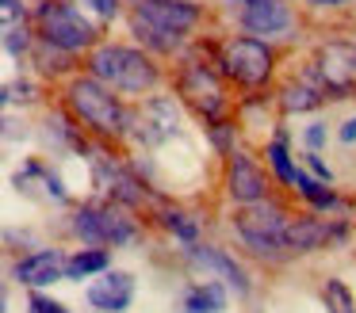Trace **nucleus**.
I'll return each mask as SVG.
<instances>
[{
  "instance_id": "obj_1",
  "label": "nucleus",
  "mask_w": 356,
  "mask_h": 313,
  "mask_svg": "<svg viewBox=\"0 0 356 313\" xmlns=\"http://www.w3.org/2000/svg\"><path fill=\"white\" fill-rule=\"evenodd\" d=\"M88 65H92L96 81L119 92H146L157 84V69L149 65V58L138 50H127V46H100Z\"/></svg>"
},
{
  "instance_id": "obj_2",
  "label": "nucleus",
  "mask_w": 356,
  "mask_h": 313,
  "mask_svg": "<svg viewBox=\"0 0 356 313\" xmlns=\"http://www.w3.org/2000/svg\"><path fill=\"white\" fill-rule=\"evenodd\" d=\"M70 103L77 107L81 119H85L88 126H96L100 134H119V130L127 126V115H123V107H119V99L111 96V88L104 81H96V76L73 84Z\"/></svg>"
},
{
  "instance_id": "obj_3",
  "label": "nucleus",
  "mask_w": 356,
  "mask_h": 313,
  "mask_svg": "<svg viewBox=\"0 0 356 313\" xmlns=\"http://www.w3.org/2000/svg\"><path fill=\"white\" fill-rule=\"evenodd\" d=\"M284 229H287V218H284V210H276V206L249 203V210L238 214L241 241H245L253 252H261V256H272V252L284 248Z\"/></svg>"
},
{
  "instance_id": "obj_4",
  "label": "nucleus",
  "mask_w": 356,
  "mask_h": 313,
  "mask_svg": "<svg viewBox=\"0 0 356 313\" xmlns=\"http://www.w3.org/2000/svg\"><path fill=\"white\" fill-rule=\"evenodd\" d=\"M39 27H42V38L58 50H85L92 42V23L81 12H73L70 4H50L47 0L39 8Z\"/></svg>"
},
{
  "instance_id": "obj_5",
  "label": "nucleus",
  "mask_w": 356,
  "mask_h": 313,
  "mask_svg": "<svg viewBox=\"0 0 356 313\" xmlns=\"http://www.w3.org/2000/svg\"><path fill=\"white\" fill-rule=\"evenodd\" d=\"M73 229H77L81 241L88 244H127L134 241V226L127 218H119L115 210H100V206H88L73 218Z\"/></svg>"
},
{
  "instance_id": "obj_6",
  "label": "nucleus",
  "mask_w": 356,
  "mask_h": 313,
  "mask_svg": "<svg viewBox=\"0 0 356 313\" xmlns=\"http://www.w3.org/2000/svg\"><path fill=\"white\" fill-rule=\"evenodd\" d=\"M226 73L238 76L241 84H261L268 81L272 73V53L264 42H257V38H238V42L226 46V58H222Z\"/></svg>"
},
{
  "instance_id": "obj_7",
  "label": "nucleus",
  "mask_w": 356,
  "mask_h": 313,
  "mask_svg": "<svg viewBox=\"0 0 356 313\" xmlns=\"http://www.w3.org/2000/svg\"><path fill=\"white\" fill-rule=\"evenodd\" d=\"M318 76L333 92H356V46L333 42L318 50Z\"/></svg>"
},
{
  "instance_id": "obj_8",
  "label": "nucleus",
  "mask_w": 356,
  "mask_h": 313,
  "mask_svg": "<svg viewBox=\"0 0 356 313\" xmlns=\"http://www.w3.org/2000/svg\"><path fill=\"white\" fill-rule=\"evenodd\" d=\"M241 23L253 35H280L291 27V12L280 0H241Z\"/></svg>"
},
{
  "instance_id": "obj_9",
  "label": "nucleus",
  "mask_w": 356,
  "mask_h": 313,
  "mask_svg": "<svg viewBox=\"0 0 356 313\" xmlns=\"http://www.w3.org/2000/svg\"><path fill=\"white\" fill-rule=\"evenodd\" d=\"M138 15H146L149 23L172 31V35L188 31L195 19H200L195 4H188V0H138Z\"/></svg>"
},
{
  "instance_id": "obj_10",
  "label": "nucleus",
  "mask_w": 356,
  "mask_h": 313,
  "mask_svg": "<svg viewBox=\"0 0 356 313\" xmlns=\"http://www.w3.org/2000/svg\"><path fill=\"white\" fill-rule=\"evenodd\" d=\"M184 96L192 99L207 119H215V115L222 111V92H218L215 76H211L203 65H188L184 69Z\"/></svg>"
},
{
  "instance_id": "obj_11",
  "label": "nucleus",
  "mask_w": 356,
  "mask_h": 313,
  "mask_svg": "<svg viewBox=\"0 0 356 313\" xmlns=\"http://www.w3.org/2000/svg\"><path fill=\"white\" fill-rule=\"evenodd\" d=\"M172 130H177V107H172V99H149L138 115V137L149 145H157V142H165Z\"/></svg>"
},
{
  "instance_id": "obj_12",
  "label": "nucleus",
  "mask_w": 356,
  "mask_h": 313,
  "mask_svg": "<svg viewBox=\"0 0 356 313\" xmlns=\"http://www.w3.org/2000/svg\"><path fill=\"white\" fill-rule=\"evenodd\" d=\"M226 183H230V198H238V203H261L264 198V176L257 172L253 160L241 157V153L230 157V176H226Z\"/></svg>"
},
{
  "instance_id": "obj_13",
  "label": "nucleus",
  "mask_w": 356,
  "mask_h": 313,
  "mask_svg": "<svg viewBox=\"0 0 356 313\" xmlns=\"http://www.w3.org/2000/svg\"><path fill=\"white\" fill-rule=\"evenodd\" d=\"M131 294H134V279H131V275L111 271V275H104V279L88 290V302H92L96 310L119 313V310H127V305H131Z\"/></svg>"
},
{
  "instance_id": "obj_14",
  "label": "nucleus",
  "mask_w": 356,
  "mask_h": 313,
  "mask_svg": "<svg viewBox=\"0 0 356 313\" xmlns=\"http://www.w3.org/2000/svg\"><path fill=\"white\" fill-rule=\"evenodd\" d=\"M62 275H65V264L58 252H35V256L16 264V279L27 282V287H47V282H58Z\"/></svg>"
},
{
  "instance_id": "obj_15",
  "label": "nucleus",
  "mask_w": 356,
  "mask_h": 313,
  "mask_svg": "<svg viewBox=\"0 0 356 313\" xmlns=\"http://www.w3.org/2000/svg\"><path fill=\"white\" fill-rule=\"evenodd\" d=\"M188 256H192V264H195V267H203V271L222 275V279L230 282L234 290H245V287H249L245 275H241V267L234 264V260L226 256L222 248H211V244H192V248H188Z\"/></svg>"
},
{
  "instance_id": "obj_16",
  "label": "nucleus",
  "mask_w": 356,
  "mask_h": 313,
  "mask_svg": "<svg viewBox=\"0 0 356 313\" xmlns=\"http://www.w3.org/2000/svg\"><path fill=\"white\" fill-rule=\"evenodd\" d=\"M330 241V229L322 221H287L284 229V248L287 252H310Z\"/></svg>"
},
{
  "instance_id": "obj_17",
  "label": "nucleus",
  "mask_w": 356,
  "mask_h": 313,
  "mask_svg": "<svg viewBox=\"0 0 356 313\" xmlns=\"http://www.w3.org/2000/svg\"><path fill=\"white\" fill-rule=\"evenodd\" d=\"M188 313H222L226 310V294L218 282H203V287H195L192 294H188L184 302Z\"/></svg>"
},
{
  "instance_id": "obj_18",
  "label": "nucleus",
  "mask_w": 356,
  "mask_h": 313,
  "mask_svg": "<svg viewBox=\"0 0 356 313\" xmlns=\"http://www.w3.org/2000/svg\"><path fill=\"white\" fill-rule=\"evenodd\" d=\"M108 267V252L92 248V252H77L73 260H65V279H85L92 271H104Z\"/></svg>"
},
{
  "instance_id": "obj_19",
  "label": "nucleus",
  "mask_w": 356,
  "mask_h": 313,
  "mask_svg": "<svg viewBox=\"0 0 356 313\" xmlns=\"http://www.w3.org/2000/svg\"><path fill=\"white\" fill-rule=\"evenodd\" d=\"M134 31H138V35H146V42L157 46V50H172V46H177V38H180V35H172V31L149 23L146 15H134Z\"/></svg>"
},
{
  "instance_id": "obj_20",
  "label": "nucleus",
  "mask_w": 356,
  "mask_h": 313,
  "mask_svg": "<svg viewBox=\"0 0 356 313\" xmlns=\"http://www.w3.org/2000/svg\"><path fill=\"white\" fill-rule=\"evenodd\" d=\"M322 103V92L310 88V84H291V88L284 92V107L287 111H310V107Z\"/></svg>"
},
{
  "instance_id": "obj_21",
  "label": "nucleus",
  "mask_w": 356,
  "mask_h": 313,
  "mask_svg": "<svg viewBox=\"0 0 356 313\" xmlns=\"http://www.w3.org/2000/svg\"><path fill=\"white\" fill-rule=\"evenodd\" d=\"M295 187H299L302 198H310L314 206H333V195L325 187V180H310L307 172H295Z\"/></svg>"
},
{
  "instance_id": "obj_22",
  "label": "nucleus",
  "mask_w": 356,
  "mask_h": 313,
  "mask_svg": "<svg viewBox=\"0 0 356 313\" xmlns=\"http://www.w3.org/2000/svg\"><path fill=\"white\" fill-rule=\"evenodd\" d=\"M325 310L330 313H356L353 310V294H348V287L341 279L325 282Z\"/></svg>"
},
{
  "instance_id": "obj_23",
  "label": "nucleus",
  "mask_w": 356,
  "mask_h": 313,
  "mask_svg": "<svg viewBox=\"0 0 356 313\" xmlns=\"http://www.w3.org/2000/svg\"><path fill=\"white\" fill-rule=\"evenodd\" d=\"M268 160H272V168H276L280 180H284V183H295V172H299V168H295L291 160H287L284 142H272V145H268Z\"/></svg>"
},
{
  "instance_id": "obj_24",
  "label": "nucleus",
  "mask_w": 356,
  "mask_h": 313,
  "mask_svg": "<svg viewBox=\"0 0 356 313\" xmlns=\"http://www.w3.org/2000/svg\"><path fill=\"white\" fill-rule=\"evenodd\" d=\"M165 226H169L172 233L180 237V241H188V244L195 241V221L188 218V214H177V210H169V214H165Z\"/></svg>"
},
{
  "instance_id": "obj_25",
  "label": "nucleus",
  "mask_w": 356,
  "mask_h": 313,
  "mask_svg": "<svg viewBox=\"0 0 356 313\" xmlns=\"http://www.w3.org/2000/svg\"><path fill=\"white\" fill-rule=\"evenodd\" d=\"M31 313H65V305H62V302H54V298L35 294V298H31Z\"/></svg>"
},
{
  "instance_id": "obj_26",
  "label": "nucleus",
  "mask_w": 356,
  "mask_h": 313,
  "mask_svg": "<svg viewBox=\"0 0 356 313\" xmlns=\"http://www.w3.org/2000/svg\"><path fill=\"white\" fill-rule=\"evenodd\" d=\"M81 4H88L96 15H115V0H81Z\"/></svg>"
},
{
  "instance_id": "obj_27",
  "label": "nucleus",
  "mask_w": 356,
  "mask_h": 313,
  "mask_svg": "<svg viewBox=\"0 0 356 313\" xmlns=\"http://www.w3.org/2000/svg\"><path fill=\"white\" fill-rule=\"evenodd\" d=\"M307 164H310V172H314V176H318V180H325V183H330V168H325V164H322V160H318V157H314V153H307Z\"/></svg>"
},
{
  "instance_id": "obj_28",
  "label": "nucleus",
  "mask_w": 356,
  "mask_h": 313,
  "mask_svg": "<svg viewBox=\"0 0 356 313\" xmlns=\"http://www.w3.org/2000/svg\"><path fill=\"white\" fill-rule=\"evenodd\" d=\"M322 137H325V130H322V122H314V126L307 130V145L310 149H318V145H322Z\"/></svg>"
},
{
  "instance_id": "obj_29",
  "label": "nucleus",
  "mask_w": 356,
  "mask_h": 313,
  "mask_svg": "<svg viewBox=\"0 0 356 313\" xmlns=\"http://www.w3.org/2000/svg\"><path fill=\"white\" fill-rule=\"evenodd\" d=\"M341 142H356V119H348L345 126H341Z\"/></svg>"
},
{
  "instance_id": "obj_30",
  "label": "nucleus",
  "mask_w": 356,
  "mask_h": 313,
  "mask_svg": "<svg viewBox=\"0 0 356 313\" xmlns=\"http://www.w3.org/2000/svg\"><path fill=\"white\" fill-rule=\"evenodd\" d=\"M314 4H345V0H314Z\"/></svg>"
}]
</instances>
